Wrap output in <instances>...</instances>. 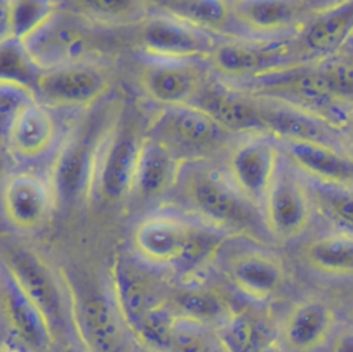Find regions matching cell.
I'll return each mask as SVG.
<instances>
[{
	"label": "cell",
	"mask_w": 353,
	"mask_h": 352,
	"mask_svg": "<svg viewBox=\"0 0 353 352\" xmlns=\"http://www.w3.org/2000/svg\"><path fill=\"white\" fill-rule=\"evenodd\" d=\"M119 109L97 104L65 135L48 177L54 203L69 206L91 197L101 150Z\"/></svg>",
	"instance_id": "obj_1"
},
{
	"label": "cell",
	"mask_w": 353,
	"mask_h": 352,
	"mask_svg": "<svg viewBox=\"0 0 353 352\" xmlns=\"http://www.w3.org/2000/svg\"><path fill=\"white\" fill-rule=\"evenodd\" d=\"M146 134L164 144L183 166L211 159L239 141V135L193 104L161 106L149 119Z\"/></svg>",
	"instance_id": "obj_2"
},
{
	"label": "cell",
	"mask_w": 353,
	"mask_h": 352,
	"mask_svg": "<svg viewBox=\"0 0 353 352\" xmlns=\"http://www.w3.org/2000/svg\"><path fill=\"white\" fill-rule=\"evenodd\" d=\"M211 66L226 79L261 80L309 63L296 37H226L221 39Z\"/></svg>",
	"instance_id": "obj_3"
},
{
	"label": "cell",
	"mask_w": 353,
	"mask_h": 352,
	"mask_svg": "<svg viewBox=\"0 0 353 352\" xmlns=\"http://www.w3.org/2000/svg\"><path fill=\"white\" fill-rule=\"evenodd\" d=\"M186 166L179 177L182 195L204 222L228 232L247 231L256 222L259 207L247 200L229 177L199 163Z\"/></svg>",
	"instance_id": "obj_4"
},
{
	"label": "cell",
	"mask_w": 353,
	"mask_h": 352,
	"mask_svg": "<svg viewBox=\"0 0 353 352\" xmlns=\"http://www.w3.org/2000/svg\"><path fill=\"white\" fill-rule=\"evenodd\" d=\"M146 127L132 109L121 108L112 124L101 150L94 193L106 203H116L132 193L134 173Z\"/></svg>",
	"instance_id": "obj_5"
},
{
	"label": "cell",
	"mask_w": 353,
	"mask_h": 352,
	"mask_svg": "<svg viewBox=\"0 0 353 352\" xmlns=\"http://www.w3.org/2000/svg\"><path fill=\"white\" fill-rule=\"evenodd\" d=\"M261 210L265 228L280 240L299 237L310 224L314 204L307 181L284 153Z\"/></svg>",
	"instance_id": "obj_6"
},
{
	"label": "cell",
	"mask_w": 353,
	"mask_h": 352,
	"mask_svg": "<svg viewBox=\"0 0 353 352\" xmlns=\"http://www.w3.org/2000/svg\"><path fill=\"white\" fill-rule=\"evenodd\" d=\"M94 26L73 12L58 11L25 46L41 70L91 61L97 50Z\"/></svg>",
	"instance_id": "obj_7"
},
{
	"label": "cell",
	"mask_w": 353,
	"mask_h": 352,
	"mask_svg": "<svg viewBox=\"0 0 353 352\" xmlns=\"http://www.w3.org/2000/svg\"><path fill=\"white\" fill-rule=\"evenodd\" d=\"M108 72L94 61L43 69L34 91L46 106L90 109L109 91Z\"/></svg>",
	"instance_id": "obj_8"
},
{
	"label": "cell",
	"mask_w": 353,
	"mask_h": 352,
	"mask_svg": "<svg viewBox=\"0 0 353 352\" xmlns=\"http://www.w3.org/2000/svg\"><path fill=\"white\" fill-rule=\"evenodd\" d=\"M221 39L167 12L149 15L139 29V44L152 59H210Z\"/></svg>",
	"instance_id": "obj_9"
},
{
	"label": "cell",
	"mask_w": 353,
	"mask_h": 352,
	"mask_svg": "<svg viewBox=\"0 0 353 352\" xmlns=\"http://www.w3.org/2000/svg\"><path fill=\"white\" fill-rule=\"evenodd\" d=\"M283 150L269 134L239 139L228 156V177L239 192L261 208L276 175Z\"/></svg>",
	"instance_id": "obj_10"
},
{
	"label": "cell",
	"mask_w": 353,
	"mask_h": 352,
	"mask_svg": "<svg viewBox=\"0 0 353 352\" xmlns=\"http://www.w3.org/2000/svg\"><path fill=\"white\" fill-rule=\"evenodd\" d=\"M254 95L258 99L266 133L279 142H320L346 150L342 127L328 117L285 99L258 94Z\"/></svg>",
	"instance_id": "obj_11"
},
{
	"label": "cell",
	"mask_w": 353,
	"mask_h": 352,
	"mask_svg": "<svg viewBox=\"0 0 353 352\" xmlns=\"http://www.w3.org/2000/svg\"><path fill=\"white\" fill-rule=\"evenodd\" d=\"M3 266L23 293L41 309L57 333L65 322V294L55 273L43 257L29 247L11 244L4 248Z\"/></svg>",
	"instance_id": "obj_12"
},
{
	"label": "cell",
	"mask_w": 353,
	"mask_h": 352,
	"mask_svg": "<svg viewBox=\"0 0 353 352\" xmlns=\"http://www.w3.org/2000/svg\"><path fill=\"white\" fill-rule=\"evenodd\" d=\"M112 300L123 323L135 333L142 319L167 301L156 277L137 260L116 254L109 266Z\"/></svg>",
	"instance_id": "obj_13"
},
{
	"label": "cell",
	"mask_w": 353,
	"mask_h": 352,
	"mask_svg": "<svg viewBox=\"0 0 353 352\" xmlns=\"http://www.w3.org/2000/svg\"><path fill=\"white\" fill-rule=\"evenodd\" d=\"M207 81L197 61L150 58L139 75L141 88L160 106L193 104Z\"/></svg>",
	"instance_id": "obj_14"
},
{
	"label": "cell",
	"mask_w": 353,
	"mask_h": 352,
	"mask_svg": "<svg viewBox=\"0 0 353 352\" xmlns=\"http://www.w3.org/2000/svg\"><path fill=\"white\" fill-rule=\"evenodd\" d=\"M193 105L205 110L222 127L239 137L268 134L256 97L243 88L208 80Z\"/></svg>",
	"instance_id": "obj_15"
},
{
	"label": "cell",
	"mask_w": 353,
	"mask_h": 352,
	"mask_svg": "<svg viewBox=\"0 0 353 352\" xmlns=\"http://www.w3.org/2000/svg\"><path fill=\"white\" fill-rule=\"evenodd\" d=\"M72 312L80 342L90 352H120L123 348L121 316L113 302L102 293L76 300L70 293Z\"/></svg>",
	"instance_id": "obj_16"
},
{
	"label": "cell",
	"mask_w": 353,
	"mask_h": 352,
	"mask_svg": "<svg viewBox=\"0 0 353 352\" xmlns=\"http://www.w3.org/2000/svg\"><path fill=\"white\" fill-rule=\"evenodd\" d=\"M1 312L11 334L33 351H48L57 333L41 309L23 293L8 271L1 268Z\"/></svg>",
	"instance_id": "obj_17"
},
{
	"label": "cell",
	"mask_w": 353,
	"mask_h": 352,
	"mask_svg": "<svg viewBox=\"0 0 353 352\" xmlns=\"http://www.w3.org/2000/svg\"><path fill=\"white\" fill-rule=\"evenodd\" d=\"M54 203L50 182L30 171L11 174L3 186L1 204L8 224L19 231H33L47 218Z\"/></svg>",
	"instance_id": "obj_18"
},
{
	"label": "cell",
	"mask_w": 353,
	"mask_h": 352,
	"mask_svg": "<svg viewBox=\"0 0 353 352\" xmlns=\"http://www.w3.org/2000/svg\"><path fill=\"white\" fill-rule=\"evenodd\" d=\"M285 157L305 178L353 186V156L341 148L320 142L281 141Z\"/></svg>",
	"instance_id": "obj_19"
},
{
	"label": "cell",
	"mask_w": 353,
	"mask_h": 352,
	"mask_svg": "<svg viewBox=\"0 0 353 352\" xmlns=\"http://www.w3.org/2000/svg\"><path fill=\"white\" fill-rule=\"evenodd\" d=\"M353 35V0H342L316 12L296 36L303 57L323 59L342 48Z\"/></svg>",
	"instance_id": "obj_20"
},
{
	"label": "cell",
	"mask_w": 353,
	"mask_h": 352,
	"mask_svg": "<svg viewBox=\"0 0 353 352\" xmlns=\"http://www.w3.org/2000/svg\"><path fill=\"white\" fill-rule=\"evenodd\" d=\"M335 312L320 298H307L295 304L281 326L284 345L294 352H312L323 346L332 334Z\"/></svg>",
	"instance_id": "obj_21"
},
{
	"label": "cell",
	"mask_w": 353,
	"mask_h": 352,
	"mask_svg": "<svg viewBox=\"0 0 353 352\" xmlns=\"http://www.w3.org/2000/svg\"><path fill=\"white\" fill-rule=\"evenodd\" d=\"M192 222L174 214H152L132 232V246L142 261L171 265L179 254Z\"/></svg>",
	"instance_id": "obj_22"
},
{
	"label": "cell",
	"mask_w": 353,
	"mask_h": 352,
	"mask_svg": "<svg viewBox=\"0 0 353 352\" xmlns=\"http://www.w3.org/2000/svg\"><path fill=\"white\" fill-rule=\"evenodd\" d=\"M302 0H230L233 22L255 37L284 36L302 14Z\"/></svg>",
	"instance_id": "obj_23"
},
{
	"label": "cell",
	"mask_w": 353,
	"mask_h": 352,
	"mask_svg": "<svg viewBox=\"0 0 353 352\" xmlns=\"http://www.w3.org/2000/svg\"><path fill=\"white\" fill-rule=\"evenodd\" d=\"M228 276L241 294L263 302L281 287L285 272L277 257L262 251H248L229 261Z\"/></svg>",
	"instance_id": "obj_24"
},
{
	"label": "cell",
	"mask_w": 353,
	"mask_h": 352,
	"mask_svg": "<svg viewBox=\"0 0 353 352\" xmlns=\"http://www.w3.org/2000/svg\"><path fill=\"white\" fill-rule=\"evenodd\" d=\"M185 166L159 139L145 134L134 173L132 193L156 199L179 181Z\"/></svg>",
	"instance_id": "obj_25"
},
{
	"label": "cell",
	"mask_w": 353,
	"mask_h": 352,
	"mask_svg": "<svg viewBox=\"0 0 353 352\" xmlns=\"http://www.w3.org/2000/svg\"><path fill=\"white\" fill-rule=\"evenodd\" d=\"M55 120L40 101L28 105L3 134V142L10 153L22 160L43 156L55 139Z\"/></svg>",
	"instance_id": "obj_26"
},
{
	"label": "cell",
	"mask_w": 353,
	"mask_h": 352,
	"mask_svg": "<svg viewBox=\"0 0 353 352\" xmlns=\"http://www.w3.org/2000/svg\"><path fill=\"white\" fill-rule=\"evenodd\" d=\"M229 232L208 222H192L186 240L171 262L172 275L183 282L200 275L218 255Z\"/></svg>",
	"instance_id": "obj_27"
},
{
	"label": "cell",
	"mask_w": 353,
	"mask_h": 352,
	"mask_svg": "<svg viewBox=\"0 0 353 352\" xmlns=\"http://www.w3.org/2000/svg\"><path fill=\"white\" fill-rule=\"evenodd\" d=\"M302 257L319 273L353 277V231L339 229L312 239L302 248Z\"/></svg>",
	"instance_id": "obj_28"
},
{
	"label": "cell",
	"mask_w": 353,
	"mask_h": 352,
	"mask_svg": "<svg viewBox=\"0 0 353 352\" xmlns=\"http://www.w3.org/2000/svg\"><path fill=\"white\" fill-rule=\"evenodd\" d=\"M58 11L57 0H3L1 39L26 43Z\"/></svg>",
	"instance_id": "obj_29"
},
{
	"label": "cell",
	"mask_w": 353,
	"mask_h": 352,
	"mask_svg": "<svg viewBox=\"0 0 353 352\" xmlns=\"http://www.w3.org/2000/svg\"><path fill=\"white\" fill-rule=\"evenodd\" d=\"M70 12L95 26L142 23L150 14L152 0H68Z\"/></svg>",
	"instance_id": "obj_30"
},
{
	"label": "cell",
	"mask_w": 353,
	"mask_h": 352,
	"mask_svg": "<svg viewBox=\"0 0 353 352\" xmlns=\"http://www.w3.org/2000/svg\"><path fill=\"white\" fill-rule=\"evenodd\" d=\"M161 11L216 36L233 21L230 0H164Z\"/></svg>",
	"instance_id": "obj_31"
},
{
	"label": "cell",
	"mask_w": 353,
	"mask_h": 352,
	"mask_svg": "<svg viewBox=\"0 0 353 352\" xmlns=\"http://www.w3.org/2000/svg\"><path fill=\"white\" fill-rule=\"evenodd\" d=\"M314 208L332 222L353 231V186L307 179Z\"/></svg>",
	"instance_id": "obj_32"
},
{
	"label": "cell",
	"mask_w": 353,
	"mask_h": 352,
	"mask_svg": "<svg viewBox=\"0 0 353 352\" xmlns=\"http://www.w3.org/2000/svg\"><path fill=\"white\" fill-rule=\"evenodd\" d=\"M175 309L179 316L201 324L210 322L221 323L232 312L219 294L204 289H190L178 294Z\"/></svg>",
	"instance_id": "obj_33"
},
{
	"label": "cell",
	"mask_w": 353,
	"mask_h": 352,
	"mask_svg": "<svg viewBox=\"0 0 353 352\" xmlns=\"http://www.w3.org/2000/svg\"><path fill=\"white\" fill-rule=\"evenodd\" d=\"M218 342L223 352H255L263 341L256 322L247 312L232 311L219 323Z\"/></svg>",
	"instance_id": "obj_34"
},
{
	"label": "cell",
	"mask_w": 353,
	"mask_h": 352,
	"mask_svg": "<svg viewBox=\"0 0 353 352\" xmlns=\"http://www.w3.org/2000/svg\"><path fill=\"white\" fill-rule=\"evenodd\" d=\"M178 319L176 309L164 301L142 319L134 334L146 351L167 352Z\"/></svg>",
	"instance_id": "obj_35"
},
{
	"label": "cell",
	"mask_w": 353,
	"mask_h": 352,
	"mask_svg": "<svg viewBox=\"0 0 353 352\" xmlns=\"http://www.w3.org/2000/svg\"><path fill=\"white\" fill-rule=\"evenodd\" d=\"M0 79L15 80L34 88L41 69L34 63L25 43L15 39H1L0 48Z\"/></svg>",
	"instance_id": "obj_36"
},
{
	"label": "cell",
	"mask_w": 353,
	"mask_h": 352,
	"mask_svg": "<svg viewBox=\"0 0 353 352\" xmlns=\"http://www.w3.org/2000/svg\"><path fill=\"white\" fill-rule=\"evenodd\" d=\"M338 104L353 106V52L336 51L317 62Z\"/></svg>",
	"instance_id": "obj_37"
},
{
	"label": "cell",
	"mask_w": 353,
	"mask_h": 352,
	"mask_svg": "<svg viewBox=\"0 0 353 352\" xmlns=\"http://www.w3.org/2000/svg\"><path fill=\"white\" fill-rule=\"evenodd\" d=\"M39 101L33 87L8 79H0V117L1 135L12 120L32 102Z\"/></svg>",
	"instance_id": "obj_38"
},
{
	"label": "cell",
	"mask_w": 353,
	"mask_h": 352,
	"mask_svg": "<svg viewBox=\"0 0 353 352\" xmlns=\"http://www.w3.org/2000/svg\"><path fill=\"white\" fill-rule=\"evenodd\" d=\"M167 352H218L204 324L179 316Z\"/></svg>",
	"instance_id": "obj_39"
},
{
	"label": "cell",
	"mask_w": 353,
	"mask_h": 352,
	"mask_svg": "<svg viewBox=\"0 0 353 352\" xmlns=\"http://www.w3.org/2000/svg\"><path fill=\"white\" fill-rule=\"evenodd\" d=\"M331 352H353V330L341 331L332 341Z\"/></svg>",
	"instance_id": "obj_40"
},
{
	"label": "cell",
	"mask_w": 353,
	"mask_h": 352,
	"mask_svg": "<svg viewBox=\"0 0 353 352\" xmlns=\"http://www.w3.org/2000/svg\"><path fill=\"white\" fill-rule=\"evenodd\" d=\"M342 131H343V137H345L346 150L349 149V153H350V150H353V106L346 112V119H345Z\"/></svg>",
	"instance_id": "obj_41"
},
{
	"label": "cell",
	"mask_w": 353,
	"mask_h": 352,
	"mask_svg": "<svg viewBox=\"0 0 353 352\" xmlns=\"http://www.w3.org/2000/svg\"><path fill=\"white\" fill-rule=\"evenodd\" d=\"M255 352H285L284 348L281 346V344L276 340H270V341H263Z\"/></svg>",
	"instance_id": "obj_42"
},
{
	"label": "cell",
	"mask_w": 353,
	"mask_h": 352,
	"mask_svg": "<svg viewBox=\"0 0 353 352\" xmlns=\"http://www.w3.org/2000/svg\"><path fill=\"white\" fill-rule=\"evenodd\" d=\"M58 352H90V351L80 341H77V342L63 344Z\"/></svg>",
	"instance_id": "obj_43"
},
{
	"label": "cell",
	"mask_w": 353,
	"mask_h": 352,
	"mask_svg": "<svg viewBox=\"0 0 353 352\" xmlns=\"http://www.w3.org/2000/svg\"><path fill=\"white\" fill-rule=\"evenodd\" d=\"M350 317H352V323H353V308H352V311H350Z\"/></svg>",
	"instance_id": "obj_44"
},
{
	"label": "cell",
	"mask_w": 353,
	"mask_h": 352,
	"mask_svg": "<svg viewBox=\"0 0 353 352\" xmlns=\"http://www.w3.org/2000/svg\"><path fill=\"white\" fill-rule=\"evenodd\" d=\"M146 352H163V351H146Z\"/></svg>",
	"instance_id": "obj_45"
}]
</instances>
